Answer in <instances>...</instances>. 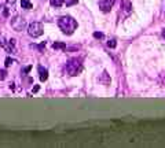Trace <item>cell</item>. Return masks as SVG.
Wrapping results in <instances>:
<instances>
[{
	"label": "cell",
	"instance_id": "obj_15",
	"mask_svg": "<svg viewBox=\"0 0 165 148\" xmlns=\"http://www.w3.org/2000/svg\"><path fill=\"white\" fill-rule=\"evenodd\" d=\"M6 44H7L6 38H4L3 36H0V47H3V48H4V45H6Z\"/></svg>",
	"mask_w": 165,
	"mask_h": 148
},
{
	"label": "cell",
	"instance_id": "obj_3",
	"mask_svg": "<svg viewBox=\"0 0 165 148\" xmlns=\"http://www.w3.org/2000/svg\"><path fill=\"white\" fill-rule=\"evenodd\" d=\"M43 25L40 24V22H32V24L28 26V34L33 38H36V37H40L43 34Z\"/></svg>",
	"mask_w": 165,
	"mask_h": 148
},
{
	"label": "cell",
	"instance_id": "obj_1",
	"mask_svg": "<svg viewBox=\"0 0 165 148\" xmlns=\"http://www.w3.org/2000/svg\"><path fill=\"white\" fill-rule=\"evenodd\" d=\"M58 26L61 28V30L65 34H73L74 30L77 29V21L72 18L70 15H64L58 19Z\"/></svg>",
	"mask_w": 165,
	"mask_h": 148
},
{
	"label": "cell",
	"instance_id": "obj_2",
	"mask_svg": "<svg viewBox=\"0 0 165 148\" xmlns=\"http://www.w3.org/2000/svg\"><path fill=\"white\" fill-rule=\"evenodd\" d=\"M65 69H66V73L69 74V75L76 77V75H78L80 71H81L83 65H81V62H80V59H77V58H72V59L68 61L66 67Z\"/></svg>",
	"mask_w": 165,
	"mask_h": 148
},
{
	"label": "cell",
	"instance_id": "obj_16",
	"mask_svg": "<svg viewBox=\"0 0 165 148\" xmlns=\"http://www.w3.org/2000/svg\"><path fill=\"white\" fill-rule=\"evenodd\" d=\"M94 37H95V38H102L103 34H102L101 32H95V33H94Z\"/></svg>",
	"mask_w": 165,
	"mask_h": 148
},
{
	"label": "cell",
	"instance_id": "obj_21",
	"mask_svg": "<svg viewBox=\"0 0 165 148\" xmlns=\"http://www.w3.org/2000/svg\"><path fill=\"white\" fill-rule=\"evenodd\" d=\"M164 84H165V78H164Z\"/></svg>",
	"mask_w": 165,
	"mask_h": 148
},
{
	"label": "cell",
	"instance_id": "obj_13",
	"mask_svg": "<svg viewBox=\"0 0 165 148\" xmlns=\"http://www.w3.org/2000/svg\"><path fill=\"white\" fill-rule=\"evenodd\" d=\"M108 47H109V48H116V47H117L116 40H109V41H108Z\"/></svg>",
	"mask_w": 165,
	"mask_h": 148
},
{
	"label": "cell",
	"instance_id": "obj_14",
	"mask_svg": "<svg viewBox=\"0 0 165 148\" xmlns=\"http://www.w3.org/2000/svg\"><path fill=\"white\" fill-rule=\"evenodd\" d=\"M6 77H7L6 70H0V80H6Z\"/></svg>",
	"mask_w": 165,
	"mask_h": 148
},
{
	"label": "cell",
	"instance_id": "obj_22",
	"mask_svg": "<svg viewBox=\"0 0 165 148\" xmlns=\"http://www.w3.org/2000/svg\"><path fill=\"white\" fill-rule=\"evenodd\" d=\"M0 7H1V6H0Z\"/></svg>",
	"mask_w": 165,
	"mask_h": 148
},
{
	"label": "cell",
	"instance_id": "obj_19",
	"mask_svg": "<svg viewBox=\"0 0 165 148\" xmlns=\"http://www.w3.org/2000/svg\"><path fill=\"white\" fill-rule=\"evenodd\" d=\"M39 89H40V88H39V85H36L34 88H33V91H32V92H33V93H36V92H39Z\"/></svg>",
	"mask_w": 165,
	"mask_h": 148
},
{
	"label": "cell",
	"instance_id": "obj_4",
	"mask_svg": "<svg viewBox=\"0 0 165 148\" xmlns=\"http://www.w3.org/2000/svg\"><path fill=\"white\" fill-rule=\"evenodd\" d=\"M11 28L17 32H22L26 28V21L24 18H21V17H15L11 21Z\"/></svg>",
	"mask_w": 165,
	"mask_h": 148
},
{
	"label": "cell",
	"instance_id": "obj_18",
	"mask_svg": "<svg viewBox=\"0 0 165 148\" xmlns=\"http://www.w3.org/2000/svg\"><path fill=\"white\" fill-rule=\"evenodd\" d=\"M44 48H45V41H44V43H41L40 45H39V49H40V51H43Z\"/></svg>",
	"mask_w": 165,
	"mask_h": 148
},
{
	"label": "cell",
	"instance_id": "obj_6",
	"mask_svg": "<svg viewBox=\"0 0 165 148\" xmlns=\"http://www.w3.org/2000/svg\"><path fill=\"white\" fill-rule=\"evenodd\" d=\"M39 74H40V81L41 82L47 81V78H48V70L47 69L43 67V66H39Z\"/></svg>",
	"mask_w": 165,
	"mask_h": 148
},
{
	"label": "cell",
	"instance_id": "obj_8",
	"mask_svg": "<svg viewBox=\"0 0 165 148\" xmlns=\"http://www.w3.org/2000/svg\"><path fill=\"white\" fill-rule=\"evenodd\" d=\"M21 7H22V8H25V10H32L33 4L29 1V0H21Z\"/></svg>",
	"mask_w": 165,
	"mask_h": 148
},
{
	"label": "cell",
	"instance_id": "obj_5",
	"mask_svg": "<svg viewBox=\"0 0 165 148\" xmlns=\"http://www.w3.org/2000/svg\"><path fill=\"white\" fill-rule=\"evenodd\" d=\"M114 4V0H99V8L102 12H109Z\"/></svg>",
	"mask_w": 165,
	"mask_h": 148
},
{
	"label": "cell",
	"instance_id": "obj_9",
	"mask_svg": "<svg viewBox=\"0 0 165 148\" xmlns=\"http://www.w3.org/2000/svg\"><path fill=\"white\" fill-rule=\"evenodd\" d=\"M99 81H101V82H103L105 85H109V84H110V78H109V75H108V71H103V74H102V78H99Z\"/></svg>",
	"mask_w": 165,
	"mask_h": 148
},
{
	"label": "cell",
	"instance_id": "obj_20",
	"mask_svg": "<svg viewBox=\"0 0 165 148\" xmlns=\"http://www.w3.org/2000/svg\"><path fill=\"white\" fill-rule=\"evenodd\" d=\"M30 69H32V66H28V67L25 69V73H29V71H30Z\"/></svg>",
	"mask_w": 165,
	"mask_h": 148
},
{
	"label": "cell",
	"instance_id": "obj_7",
	"mask_svg": "<svg viewBox=\"0 0 165 148\" xmlns=\"http://www.w3.org/2000/svg\"><path fill=\"white\" fill-rule=\"evenodd\" d=\"M122 8H124L125 12H129L132 10V3L129 0H122Z\"/></svg>",
	"mask_w": 165,
	"mask_h": 148
},
{
	"label": "cell",
	"instance_id": "obj_10",
	"mask_svg": "<svg viewBox=\"0 0 165 148\" xmlns=\"http://www.w3.org/2000/svg\"><path fill=\"white\" fill-rule=\"evenodd\" d=\"M65 1H66V0H50V4L52 7H55V8H59Z\"/></svg>",
	"mask_w": 165,
	"mask_h": 148
},
{
	"label": "cell",
	"instance_id": "obj_11",
	"mask_svg": "<svg viewBox=\"0 0 165 148\" xmlns=\"http://www.w3.org/2000/svg\"><path fill=\"white\" fill-rule=\"evenodd\" d=\"M52 48L54 49H65L66 48V44L65 43H59V41H55L52 44Z\"/></svg>",
	"mask_w": 165,
	"mask_h": 148
},
{
	"label": "cell",
	"instance_id": "obj_17",
	"mask_svg": "<svg viewBox=\"0 0 165 148\" xmlns=\"http://www.w3.org/2000/svg\"><path fill=\"white\" fill-rule=\"evenodd\" d=\"M77 1H78V0H69V1L66 3V6H73V4H76Z\"/></svg>",
	"mask_w": 165,
	"mask_h": 148
},
{
	"label": "cell",
	"instance_id": "obj_12",
	"mask_svg": "<svg viewBox=\"0 0 165 148\" xmlns=\"http://www.w3.org/2000/svg\"><path fill=\"white\" fill-rule=\"evenodd\" d=\"M13 63H14V61L10 58V56H8V58H6V61H4V66H6V67H8V66H11Z\"/></svg>",
	"mask_w": 165,
	"mask_h": 148
}]
</instances>
